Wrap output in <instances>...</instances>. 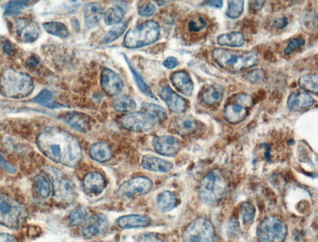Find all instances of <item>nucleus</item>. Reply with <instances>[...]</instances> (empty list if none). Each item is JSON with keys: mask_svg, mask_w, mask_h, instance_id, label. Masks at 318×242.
<instances>
[{"mask_svg": "<svg viewBox=\"0 0 318 242\" xmlns=\"http://www.w3.org/2000/svg\"><path fill=\"white\" fill-rule=\"evenodd\" d=\"M85 224L81 233L86 238H92L102 234L107 230L109 225L108 218L103 213L91 216Z\"/></svg>", "mask_w": 318, "mask_h": 242, "instance_id": "14", "label": "nucleus"}, {"mask_svg": "<svg viewBox=\"0 0 318 242\" xmlns=\"http://www.w3.org/2000/svg\"><path fill=\"white\" fill-rule=\"evenodd\" d=\"M14 32L20 41L23 43H33L40 36V28L33 20L19 18L14 24Z\"/></svg>", "mask_w": 318, "mask_h": 242, "instance_id": "13", "label": "nucleus"}, {"mask_svg": "<svg viewBox=\"0 0 318 242\" xmlns=\"http://www.w3.org/2000/svg\"><path fill=\"white\" fill-rule=\"evenodd\" d=\"M208 25V20L204 16L197 15L189 19L187 29L191 34H198L207 29Z\"/></svg>", "mask_w": 318, "mask_h": 242, "instance_id": "34", "label": "nucleus"}, {"mask_svg": "<svg viewBox=\"0 0 318 242\" xmlns=\"http://www.w3.org/2000/svg\"><path fill=\"white\" fill-rule=\"evenodd\" d=\"M106 182L101 173L90 172L86 175L83 180V189L88 195L97 196L105 189Z\"/></svg>", "mask_w": 318, "mask_h": 242, "instance_id": "20", "label": "nucleus"}, {"mask_svg": "<svg viewBox=\"0 0 318 242\" xmlns=\"http://www.w3.org/2000/svg\"><path fill=\"white\" fill-rule=\"evenodd\" d=\"M28 211L23 204L0 192V225L18 229L24 226Z\"/></svg>", "mask_w": 318, "mask_h": 242, "instance_id": "5", "label": "nucleus"}, {"mask_svg": "<svg viewBox=\"0 0 318 242\" xmlns=\"http://www.w3.org/2000/svg\"><path fill=\"white\" fill-rule=\"evenodd\" d=\"M136 242H163L157 235L152 233H143L137 236Z\"/></svg>", "mask_w": 318, "mask_h": 242, "instance_id": "47", "label": "nucleus"}, {"mask_svg": "<svg viewBox=\"0 0 318 242\" xmlns=\"http://www.w3.org/2000/svg\"><path fill=\"white\" fill-rule=\"evenodd\" d=\"M151 179L138 176L123 183L117 190V195L122 199H130L145 195L153 189Z\"/></svg>", "mask_w": 318, "mask_h": 242, "instance_id": "12", "label": "nucleus"}, {"mask_svg": "<svg viewBox=\"0 0 318 242\" xmlns=\"http://www.w3.org/2000/svg\"><path fill=\"white\" fill-rule=\"evenodd\" d=\"M89 218L87 209L84 207H80L71 210L68 216V221L71 226L76 227L85 224Z\"/></svg>", "mask_w": 318, "mask_h": 242, "instance_id": "33", "label": "nucleus"}, {"mask_svg": "<svg viewBox=\"0 0 318 242\" xmlns=\"http://www.w3.org/2000/svg\"><path fill=\"white\" fill-rule=\"evenodd\" d=\"M118 122L124 129L137 133L148 132L157 123L153 117L142 112L127 114Z\"/></svg>", "mask_w": 318, "mask_h": 242, "instance_id": "11", "label": "nucleus"}, {"mask_svg": "<svg viewBox=\"0 0 318 242\" xmlns=\"http://www.w3.org/2000/svg\"><path fill=\"white\" fill-rule=\"evenodd\" d=\"M59 119L79 132H87L91 128L89 116L84 113L77 112H65L60 115Z\"/></svg>", "mask_w": 318, "mask_h": 242, "instance_id": "16", "label": "nucleus"}, {"mask_svg": "<svg viewBox=\"0 0 318 242\" xmlns=\"http://www.w3.org/2000/svg\"><path fill=\"white\" fill-rule=\"evenodd\" d=\"M3 50L8 55H12L14 53V47L12 43L9 41H6L2 45Z\"/></svg>", "mask_w": 318, "mask_h": 242, "instance_id": "53", "label": "nucleus"}, {"mask_svg": "<svg viewBox=\"0 0 318 242\" xmlns=\"http://www.w3.org/2000/svg\"><path fill=\"white\" fill-rule=\"evenodd\" d=\"M42 27L47 33L60 38H67L69 36V31H68V28L61 22H44L42 24Z\"/></svg>", "mask_w": 318, "mask_h": 242, "instance_id": "30", "label": "nucleus"}, {"mask_svg": "<svg viewBox=\"0 0 318 242\" xmlns=\"http://www.w3.org/2000/svg\"><path fill=\"white\" fill-rule=\"evenodd\" d=\"M253 98L246 93L236 94L226 102L224 108V116L229 123H240L248 115V108L253 106Z\"/></svg>", "mask_w": 318, "mask_h": 242, "instance_id": "8", "label": "nucleus"}, {"mask_svg": "<svg viewBox=\"0 0 318 242\" xmlns=\"http://www.w3.org/2000/svg\"><path fill=\"white\" fill-rule=\"evenodd\" d=\"M0 167L2 169L9 173H14L16 172L15 168L13 167L12 165L8 164L7 161L5 160L4 157L0 155Z\"/></svg>", "mask_w": 318, "mask_h": 242, "instance_id": "48", "label": "nucleus"}, {"mask_svg": "<svg viewBox=\"0 0 318 242\" xmlns=\"http://www.w3.org/2000/svg\"><path fill=\"white\" fill-rule=\"evenodd\" d=\"M170 82L176 89L183 95L189 97L193 92V82L190 75L185 71H177L172 74Z\"/></svg>", "mask_w": 318, "mask_h": 242, "instance_id": "21", "label": "nucleus"}, {"mask_svg": "<svg viewBox=\"0 0 318 242\" xmlns=\"http://www.w3.org/2000/svg\"><path fill=\"white\" fill-rule=\"evenodd\" d=\"M299 85L302 90L317 95L318 92V76L317 74H306L299 79Z\"/></svg>", "mask_w": 318, "mask_h": 242, "instance_id": "32", "label": "nucleus"}, {"mask_svg": "<svg viewBox=\"0 0 318 242\" xmlns=\"http://www.w3.org/2000/svg\"><path fill=\"white\" fill-rule=\"evenodd\" d=\"M178 65V60L174 58V57H169V58L165 60L164 62V66L167 68L168 69H173V68H176Z\"/></svg>", "mask_w": 318, "mask_h": 242, "instance_id": "51", "label": "nucleus"}, {"mask_svg": "<svg viewBox=\"0 0 318 242\" xmlns=\"http://www.w3.org/2000/svg\"><path fill=\"white\" fill-rule=\"evenodd\" d=\"M34 187L37 193L42 198H47L51 193L50 182L44 176L37 175L34 178Z\"/></svg>", "mask_w": 318, "mask_h": 242, "instance_id": "36", "label": "nucleus"}, {"mask_svg": "<svg viewBox=\"0 0 318 242\" xmlns=\"http://www.w3.org/2000/svg\"><path fill=\"white\" fill-rule=\"evenodd\" d=\"M177 199L176 195L169 191H165L157 196L156 204L157 209L162 212H167L176 206Z\"/></svg>", "mask_w": 318, "mask_h": 242, "instance_id": "29", "label": "nucleus"}, {"mask_svg": "<svg viewBox=\"0 0 318 242\" xmlns=\"http://www.w3.org/2000/svg\"><path fill=\"white\" fill-rule=\"evenodd\" d=\"M34 89L33 79L27 73L7 68L0 75V92L7 98H27L31 95Z\"/></svg>", "mask_w": 318, "mask_h": 242, "instance_id": "3", "label": "nucleus"}, {"mask_svg": "<svg viewBox=\"0 0 318 242\" xmlns=\"http://www.w3.org/2000/svg\"><path fill=\"white\" fill-rule=\"evenodd\" d=\"M40 64V59L38 56L33 55L31 56L29 58L27 61H26V64L29 68H35Z\"/></svg>", "mask_w": 318, "mask_h": 242, "instance_id": "50", "label": "nucleus"}, {"mask_svg": "<svg viewBox=\"0 0 318 242\" xmlns=\"http://www.w3.org/2000/svg\"><path fill=\"white\" fill-rule=\"evenodd\" d=\"M211 56L221 68L231 73L254 67L259 63V57L252 51L217 48L212 51Z\"/></svg>", "mask_w": 318, "mask_h": 242, "instance_id": "2", "label": "nucleus"}, {"mask_svg": "<svg viewBox=\"0 0 318 242\" xmlns=\"http://www.w3.org/2000/svg\"><path fill=\"white\" fill-rule=\"evenodd\" d=\"M30 1H11L8 3L5 8V15L13 16L19 15L24 10Z\"/></svg>", "mask_w": 318, "mask_h": 242, "instance_id": "41", "label": "nucleus"}, {"mask_svg": "<svg viewBox=\"0 0 318 242\" xmlns=\"http://www.w3.org/2000/svg\"><path fill=\"white\" fill-rule=\"evenodd\" d=\"M314 99L309 94L304 92L293 93L289 96L287 106L292 112H299L308 109L314 104Z\"/></svg>", "mask_w": 318, "mask_h": 242, "instance_id": "22", "label": "nucleus"}, {"mask_svg": "<svg viewBox=\"0 0 318 242\" xmlns=\"http://www.w3.org/2000/svg\"><path fill=\"white\" fill-rule=\"evenodd\" d=\"M257 235L260 242H283L287 235V227L282 219L270 216L260 224Z\"/></svg>", "mask_w": 318, "mask_h": 242, "instance_id": "10", "label": "nucleus"}, {"mask_svg": "<svg viewBox=\"0 0 318 242\" xmlns=\"http://www.w3.org/2000/svg\"><path fill=\"white\" fill-rule=\"evenodd\" d=\"M156 3V4H160L159 6H163V5H165L166 4H167V2H164V1H156L155 2Z\"/></svg>", "mask_w": 318, "mask_h": 242, "instance_id": "56", "label": "nucleus"}, {"mask_svg": "<svg viewBox=\"0 0 318 242\" xmlns=\"http://www.w3.org/2000/svg\"><path fill=\"white\" fill-rule=\"evenodd\" d=\"M160 28L157 22L147 21L128 31L124 39L126 47L140 48L153 44L158 40Z\"/></svg>", "mask_w": 318, "mask_h": 242, "instance_id": "6", "label": "nucleus"}, {"mask_svg": "<svg viewBox=\"0 0 318 242\" xmlns=\"http://www.w3.org/2000/svg\"><path fill=\"white\" fill-rule=\"evenodd\" d=\"M228 181L223 172L214 169L206 174L200 182V198L205 203L216 205L222 201L227 192Z\"/></svg>", "mask_w": 318, "mask_h": 242, "instance_id": "4", "label": "nucleus"}, {"mask_svg": "<svg viewBox=\"0 0 318 242\" xmlns=\"http://www.w3.org/2000/svg\"><path fill=\"white\" fill-rule=\"evenodd\" d=\"M36 144L41 153L56 163L72 168L82 160V150L78 141L59 128H45L37 138Z\"/></svg>", "mask_w": 318, "mask_h": 242, "instance_id": "1", "label": "nucleus"}, {"mask_svg": "<svg viewBox=\"0 0 318 242\" xmlns=\"http://www.w3.org/2000/svg\"><path fill=\"white\" fill-rule=\"evenodd\" d=\"M305 44V40L303 38H294L291 39L289 43L285 48L284 53L286 56L290 55L301 47L303 46Z\"/></svg>", "mask_w": 318, "mask_h": 242, "instance_id": "45", "label": "nucleus"}, {"mask_svg": "<svg viewBox=\"0 0 318 242\" xmlns=\"http://www.w3.org/2000/svg\"><path fill=\"white\" fill-rule=\"evenodd\" d=\"M125 15V11L119 7H114L108 9L104 15L105 23L108 25L117 24L121 22Z\"/></svg>", "mask_w": 318, "mask_h": 242, "instance_id": "38", "label": "nucleus"}, {"mask_svg": "<svg viewBox=\"0 0 318 242\" xmlns=\"http://www.w3.org/2000/svg\"><path fill=\"white\" fill-rule=\"evenodd\" d=\"M251 3H252V4H250L251 9L254 11H259L264 7L265 1H254Z\"/></svg>", "mask_w": 318, "mask_h": 242, "instance_id": "54", "label": "nucleus"}, {"mask_svg": "<svg viewBox=\"0 0 318 242\" xmlns=\"http://www.w3.org/2000/svg\"><path fill=\"white\" fill-rule=\"evenodd\" d=\"M159 95L172 112L176 113H183L187 111V101L181 96L174 92L168 85H165L162 87L160 90Z\"/></svg>", "mask_w": 318, "mask_h": 242, "instance_id": "17", "label": "nucleus"}, {"mask_svg": "<svg viewBox=\"0 0 318 242\" xmlns=\"http://www.w3.org/2000/svg\"><path fill=\"white\" fill-rule=\"evenodd\" d=\"M128 27L127 22H124L121 23L117 24L111 28L110 31H108L107 33L105 34L104 38H103V41L105 44L111 43L116 39H118L119 37L122 36V34L125 32Z\"/></svg>", "mask_w": 318, "mask_h": 242, "instance_id": "39", "label": "nucleus"}, {"mask_svg": "<svg viewBox=\"0 0 318 242\" xmlns=\"http://www.w3.org/2000/svg\"><path fill=\"white\" fill-rule=\"evenodd\" d=\"M141 112L153 117L157 123H161L167 119V114L164 108L155 104L145 103L143 104Z\"/></svg>", "mask_w": 318, "mask_h": 242, "instance_id": "31", "label": "nucleus"}, {"mask_svg": "<svg viewBox=\"0 0 318 242\" xmlns=\"http://www.w3.org/2000/svg\"><path fill=\"white\" fill-rule=\"evenodd\" d=\"M255 210L253 205L248 202L243 203L241 206V215L243 223H249L253 221L254 216Z\"/></svg>", "mask_w": 318, "mask_h": 242, "instance_id": "43", "label": "nucleus"}, {"mask_svg": "<svg viewBox=\"0 0 318 242\" xmlns=\"http://www.w3.org/2000/svg\"><path fill=\"white\" fill-rule=\"evenodd\" d=\"M117 226L121 229H130L150 226L152 220L144 215H128L122 216L117 221Z\"/></svg>", "mask_w": 318, "mask_h": 242, "instance_id": "23", "label": "nucleus"}, {"mask_svg": "<svg viewBox=\"0 0 318 242\" xmlns=\"http://www.w3.org/2000/svg\"><path fill=\"white\" fill-rule=\"evenodd\" d=\"M33 101L36 102V103L41 105L42 106L51 108V109L61 107L58 104L54 103L53 101V93L47 89L42 90L38 95L34 97Z\"/></svg>", "mask_w": 318, "mask_h": 242, "instance_id": "37", "label": "nucleus"}, {"mask_svg": "<svg viewBox=\"0 0 318 242\" xmlns=\"http://www.w3.org/2000/svg\"><path fill=\"white\" fill-rule=\"evenodd\" d=\"M45 174L53 184L54 197L61 203H70L76 196V185L72 179L53 167L45 170Z\"/></svg>", "mask_w": 318, "mask_h": 242, "instance_id": "7", "label": "nucleus"}, {"mask_svg": "<svg viewBox=\"0 0 318 242\" xmlns=\"http://www.w3.org/2000/svg\"><path fill=\"white\" fill-rule=\"evenodd\" d=\"M0 242H18L13 235L7 233H0Z\"/></svg>", "mask_w": 318, "mask_h": 242, "instance_id": "52", "label": "nucleus"}, {"mask_svg": "<svg viewBox=\"0 0 318 242\" xmlns=\"http://www.w3.org/2000/svg\"><path fill=\"white\" fill-rule=\"evenodd\" d=\"M153 147L156 152L166 156H174L180 149V142L170 136H157L153 141Z\"/></svg>", "mask_w": 318, "mask_h": 242, "instance_id": "15", "label": "nucleus"}, {"mask_svg": "<svg viewBox=\"0 0 318 242\" xmlns=\"http://www.w3.org/2000/svg\"><path fill=\"white\" fill-rule=\"evenodd\" d=\"M288 24V20L285 17H282V18L274 20L273 22L274 26L279 30L284 29Z\"/></svg>", "mask_w": 318, "mask_h": 242, "instance_id": "49", "label": "nucleus"}, {"mask_svg": "<svg viewBox=\"0 0 318 242\" xmlns=\"http://www.w3.org/2000/svg\"><path fill=\"white\" fill-rule=\"evenodd\" d=\"M264 71L260 68L254 69L248 72L246 75V79L252 84H258L261 83L265 78Z\"/></svg>", "mask_w": 318, "mask_h": 242, "instance_id": "44", "label": "nucleus"}, {"mask_svg": "<svg viewBox=\"0 0 318 242\" xmlns=\"http://www.w3.org/2000/svg\"><path fill=\"white\" fill-rule=\"evenodd\" d=\"M90 155L93 160L103 163L110 160L112 158V149L107 143L99 142L91 145Z\"/></svg>", "mask_w": 318, "mask_h": 242, "instance_id": "27", "label": "nucleus"}, {"mask_svg": "<svg viewBox=\"0 0 318 242\" xmlns=\"http://www.w3.org/2000/svg\"><path fill=\"white\" fill-rule=\"evenodd\" d=\"M156 11V7L153 3L148 2L139 7V15L143 17H150L153 15Z\"/></svg>", "mask_w": 318, "mask_h": 242, "instance_id": "46", "label": "nucleus"}, {"mask_svg": "<svg viewBox=\"0 0 318 242\" xmlns=\"http://www.w3.org/2000/svg\"><path fill=\"white\" fill-rule=\"evenodd\" d=\"M113 106L114 109L117 112L128 113L135 109L136 104L135 101L130 97L123 96L114 99Z\"/></svg>", "mask_w": 318, "mask_h": 242, "instance_id": "35", "label": "nucleus"}, {"mask_svg": "<svg viewBox=\"0 0 318 242\" xmlns=\"http://www.w3.org/2000/svg\"><path fill=\"white\" fill-rule=\"evenodd\" d=\"M205 5L208 6V7L217 8V9H221L223 6V1H206L205 2Z\"/></svg>", "mask_w": 318, "mask_h": 242, "instance_id": "55", "label": "nucleus"}, {"mask_svg": "<svg viewBox=\"0 0 318 242\" xmlns=\"http://www.w3.org/2000/svg\"><path fill=\"white\" fill-rule=\"evenodd\" d=\"M101 84L105 92L111 96L117 95L124 87L121 76L109 68H105L102 71Z\"/></svg>", "mask_w": 318, "mask_h": 242, "instance_id": "18", "label": "nucleus"}, {"mask_svg": "<svg viewBox=\"0 0 318 242\" xmlns=\"http://www.w3.org/2000/svg\"><path fill=\"white\" fill-rule=\"evenodd\" d=\"M224 97V90L219 85H208L203 88L202 98L203 102L208 106H214L219 103Z\"/></svg>", "mask_w": 318, "mask_h": 242, "instance_id": "25", "label": "nucleus"}, {"mask_svg": "<svg viewBox=\"0 0 318 242\" xmlns=\"http://www.w3.org/2000/svg\"><path fill=\"white\" fill-rule=\"evenodd\" d=\"M183 242H215V231L208 219H194L186 228L182 235Z\"/></svg>", "mask_w": 318, "mask_h": 242, "instance_id": "9", "label": "nucleus"}, {"mask_svg": "<svg viewBox=\"0 0 318 242\" xmlns=\"http://www.w3.org/2000/svg\"><path fill=\"white\" fill-rule=\"evenodd\" d=\"M142 166L152 172L166 173L173 169V164L157 156L147 155L143 156Z\"/></svg>", "mask_w": 318, "mask_h": 242, "instance_id": "24", "label": "nucleus"}, {"mask_svg": "<svg viewBox=\"0 0 318 242\" xmlns=\"http://www.w3.org/2000/svg\"><path fill=\"white\" fill-rule=\"evenodd\" d=\"M84 13L86 25L89 28H93L99 23L102 18L103 8L96 3H90L85 6Z\"/></svg>", "mask_w": 318, "mask_h": 242, "instance_id": "26", "label": "nucleus"}, {"mask_svg": "<svg viewBox=\"0 0 318 242\" xmlns=\"http://www.w3.org/2000/svg\"><path fill=\"white\" fill-rule=\"evenodd\" d=\"M172 130L181 136L193 135L198 129V124L193 117L183 115L176 117L171 122Z\"/></svg>", "mask_w": 318, "mask_h": 242, "instance_id": "19", "label": "nucleus"}, {"mask_svg": "<svg viewBox=\"0 0 318 242\" xmlns=\"http://www.w3.org/2000/svg\"><path fill=\"white\" fill-rule=\"evenodd\" d=\"M217 43L221 46L240 47L244 44L245 38L239 32L223 34L217 37Z\"/></svg>", "mask_w": 318, "mask_h": 242, "instance_id": "28", "label": "nucleus"}, {"mask_svg": "<svg viewBox=\"0 0 318 242\" xmlns=\"http://www.w3.org/2000/svg\"><path fill=\"white\" fill-rule=\"evenodd\" d=\"M125 59L126 60H127V62L128 64L129 67H130V70H131L132 73H133V74L134 79H135L137 86H138L140 91H141L143 93L145 94L146 96L150 97V98H153L154 99H156V96H155L153 93L152 92L150 88L148 86V85L145 84V82L143 80L141 76H140L139 74L136 72V71L134 70V68L130 64V61H129V60L127 59L126 57Z\"/></svg>", "mask_w": 318, "mask_h": 242, "instance_id": "42", "label": "nucleus"}, {"mask_svg": "<svg viewBox=\"0 0 318 242\" xmlns=\"http://www.w3.org/2000/svg\"><path fill=\"white\" fill-rule=\"evenodd\" d=\"M244 2L242 0L238 1H229L228 9L226 11V15L228 18L235 19L239 18L243 11Z\"/></svg>", "mask_w": 318, "mask_h": 242, "instance_id": "40", "label": "nucleus"}]
</instances>
